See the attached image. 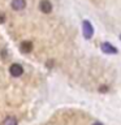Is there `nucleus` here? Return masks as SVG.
I'll return each instance as SVG.
<instances>
[{
  "label": "nucleus",
  "instance_id": "20e7f679",
  "mask_svg": "<svg viewBox=\"0 0 121 125\" xmlns=\"http://www.w3.org/2000/svg\"><path fill=\"white\" fill-rule=\"evenodd\" d=\"M26 7L25 0H12V8L14 10H22Z\"/></svg>",
  "mask_w": 121,
  "mask_h": 125
},
{
  "label": "nucleus",
  "instance_id": "1a4fd4ad",
  "mask_svg": "<svg viewBox=\"0 0 121 125\" xmlns=\"http://www.w3.org/2000/svg\"><path fill=\"white\" fill-rule=\"evenodd\" d=\"M92 125H103V124H100V123H94Z\"/></svg>",
  "mask_w": 121,
  "mask_h": 125
},
{
  "label": "nucleus",
  "instance_id": "0eeeda50",
  "mask_svg": "<svg viewBox=\"0 0 121 125\" xmlns=\"http://www.w3.org/2000/svg\"><path fill=\"white\" fill-rule=\"evenodd\" d=\"M3 125H17V120H16L14 117L9 116V117H7V119L4 120Z\"/></svg>",
  "mask_w": 121,
  "mask_h": 125
},
{
  "label": "nucleus",
  "instance_id": "f03ea898",
  "mask_svg": "<svg viewBox=\"0 0 121 125\" xmlns=\"http://www.w3.org/2000/svg\"><path fill=\"white\" fill-rule=\"evenodd\" d=\"M92 33H94V29H92L91 23L89 21H83V35H85V38L90 39L92 37Z\"/></svg>",
  "mask_w": 121,
  "mask_h": 125
},
{
  "label": "nucleus",
  "instance_id": "7ed1b4c3",
  "mask_svg": "<svg viewBox=\"0 0 121 125\" xmlns=\"http://www.w3.org/2000/svg\"><path fill=\"white\" fill-rule=\"evenodd\" d=\"M39 8H40V10L43 13H50V12L52 10V4H51L48 0H42L40 4H39Z\"/></svg>",
  "mask_w": 121,
  "mask_h": 125
},
{
  "label": "nucleus",
  "instance_id": "f257e3e1",
  "mask_svg": "<svg viewBox=\"0 0 121 125\" xmlns=\"http://www.w3.org/2000/svg\"><path fill=\"white\" fill-rule=\"evenodd\" d=\"M9 72L13 77H20L23 73V68L20 64H12L9 66Z\"/></svg>",
  "mask_w": 121,
  "mask_h": 125
},
{
  "label": "nucleus",
  "instance_id": "9d476101",
  "mask_svg": "<svg viewBox=\"0 0 121 125\" xmlns=\"http://www.w3.org/2000/svg\"><path fill=\"white\" fill-rule=\"evenodd\" d=\"M120 39H121V35H120Z\"/></svg>",
  "mask_w": 121,
  "mask_h": 125
},
{
  "label": "nucleus",
  "instance_id": "423d86ee",
  "mask_svg": "<svg viewBox=\"0 0 121 125\" xmlns=\"http://www.w3.org/2000/svg\"><path fill=\"white\" fill-rule=\"evenodd\" d=\"M101 50H103L105 53H116L117 52L116 47L111 46L109 43H103V44H101Z\"/></svg>",
  "mask_w": 121,
  "mask_h": 125
},
{
  "label": "nucleus",
  "instance_id": "39448f33",
  "mask_svg": "<svg viewBox=\"0 0 121 125\" xmlns=\"http://www.w3.org/2000/svg\"><path fill=\"white\" fill-rule=\"evenodd\" d=\"M20 48H21V51L23 53H29V52H31V50H33V43L29 42V41H25V42L21 43Z\"/></svg>",
  "mask_w": 121,
  "mask_h": 125
},
{
  "label": "nucleus",
  "instance_id": "6e6552de",
  "mask_svg": "<svg viewBox=\"0 0 121 125\" xmlns=\"http://www.w3.org/2000/svg\"><path fill=\"white\" fill-rule=\"evenodd\" d=\"M4 20H5V16H4V14H0V23H3Z\"/></svg>",
  "mask_w": 121,
  "mask_h": 125
}]
</instances>
